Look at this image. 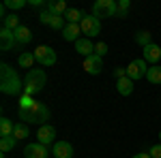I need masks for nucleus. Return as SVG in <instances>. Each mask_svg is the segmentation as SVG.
<instances>
[{"instance_id":"19","label":"nucleus","mask_w":161,"mask_h":158,"mask_svg":"<svg viewBox=\"0 0 161 158\" xmlns=\"http://www.w3.org/2000/svg\"><path fill=\"white\" fill-rule=\"evenodd\" d=\"M84 17L86 15H84V11H80V9H69V11L64 13V22L67 24H82Z\"/></svg>"},{"instance_id":"32","label":"nucleus","mask_w":161,"mask_h":158,"mask_svg":"<svg viewBox=\"0 0 161 158\" xmlns=\"http://www.w3.org/2000/svg\"><path fill=\"white\" fill-rule=\"evenodd\" d=\"M114 77H116V81H118V79H123V77H127V69L116 66V69H114Z\"/></svg>"},{"instance_id":"10","label":"nucleus","mask_w":161,"mask_h":158,"mask_svg":"<svg viewBox=\"0 0 161 158\" xmlns=\"http://www.w3.org/2000/svg\"><path fill=\"white\" fill-rule=\"evenodd\" d=\"M54 158H73V145L69 141H56L52 147Z\"/></svg>"},{"instance_id":"24","label":"nucleus","mask_w":161,"mask_h":158,"mask_svg":"<svg viewBox=\"0 0 161 158\" xmlns=\"http://www.w3.org/2000/svg\"><path fill=\"white\" fill-rule=\"evenodd\" d=\"M146 79H148L150 84H161V66H159V64H155V66H150V69H148Z\"/></svg>"},{"instance_id":"1","label":"nucleus","mask_w":161,"mask_h":158,"mask_svg":"<svg viewBox=\"0 0 161 158\" xmlns=\"http://www.w3.org/2000/svg\"><path fill=\"white\" fill-rule=\"evenodd\" d=\"M0 90L2 94H9V96H17L19 92H24V84L19 75L9 64H0Z\"/></svg>"},{"instance_id":"36","label":"nucleus","mask_w":161,"mask_h":158,"mask_svg":"<svg viewBox=\"0 0 161 158\" xmlns=\"http://www.w3.org/2000/svg\"><path fill=\"white\" fill-rule=\"evenodd\" d=\"M127 13H129V11H116V17H120V19H125V17H127Z\"/></svg>"},{"instance_id":"17","label":"nucleus","mask_w":161,"mask_h":158,"mask_svg":"<svg viewBox=\"0 0 161 158\" xmlns=\"http://www.w3.org/2000/svg\"><path fill=\"white\" fill-rule=\"evenodd\" d=\"M116 90H118V94H123V96H129V94L133 92V79H129V77H123V79H118V81H116Z\"/></svg>"},{"instance_id":"25","label":"nucleus","mask_w":161,"mask_h":158,"mask_svg":"<svg viewBox=\"0 0 161 158\" xmlns=\"http://www.w3.org/2000/svg\"><path fill=\"white\" fill-rule=\"evenodd\" d=\"M13 137H15L17 141H22V139L28 137V126H26L24 122H17V124H15V128H13Z\"/></svg>"},{"instance_id":"22","label":"nucleus","mask_w":161,"mask_h":158,"mask_svg":"<svg viewBox=\"0 0 161 158\" xmlns=\"http://www.w3.org/2000/svg\"><path fill=\"white\" fill-rule=\"evenodd\" d=\"M17 145V139L13 135H7V137H0V150L2 152H11L13 147Z\"/></svg>"},{"instance_id":"6","label":"nucleus","mask_w":161,"mask_h":158,"mask_svg":"<svg viewBox=\"0 0 161 158\" xmlns=\"http://www.w3.org/2000/svg\"><path fill=\"white\" fill-rule=\"evenodd\" d=\"M32 54H35V58H37V62L41 66H54L56 64V51L52 47H47V45H39Z\"/></svg>"},{"instance_id":"5","label":"nucleus","mask_w":161,"mask_h":158,"mask_svg":"<svg viewBox=\"0 0 161 158\" xmlns=\"http://www.w3.org/2000/svg\"><path fill=\"white\" fill-rule=\"evenodd\" d=\"M146 73H148V62L144 60V58L131 60V62H129V66H127V77L133 79V81L142 79V77H146Z\"/></svg>"},{"instance_id":"11","label":"nucleus","mask_w":161,"mask_h":158,"mask_svg":"<svg viewBox=\"0 0 161 158\" xmlns=\"http://www.w3.org/2000/svg\"><path fill=\"white\" fill-rule=\"evenodd\" d=\"M24 156L26 158H47V147L41 145V143H30L24 147Z\"/></svg>"},{"instance_id":"28","label":"nucleus","mask_w":161,"mask_h":158,"mask_svg":"<svg viewBox=\"0 0 161 158\" xmlns=\"http://www.w3.org/2000/svg\"><path fill=\"white\" fill-rule=\"evenodd\" d=\"M4 7L11 9V11H19V9H24V7H26V0H7Z\"/></svg>"},{"instance_id":"27","label":"nucleus","mask_w":161,"mask_h":158,"mask_svg":"<svg viewBox=\"0 0 161 158\" xmlns=\"http://www.w3.org/2000/svg\"><path fill=\"white\" fill-rule=\"evenodd\" d=\"M64 15H54V19H52V24H50V28H54V30H64Z\"/></svg>"},{"instance_id":"29","label":"nucleus","mask_w":161,"mask_h":158,"mask_svg":"<svg viewBox=\"0 0 161 158\" xmlns=\"http://www.w3.org/2000/svg\"><path fill=\"white\" fill-rule=\"evenodd\" d=\"M37 105V100H32V96H22L19 98V109H30V107H35Z\"/></svg>"},{"instance_id":"31","label":"nucleus","mask_w":161,"mask_h":158,"mask_svg":"<svg viewBox=\"0 0 161 158\" xmlns=\"http://www.w3.org/2000/svg\"><path fill=\"white\" fill-rule=\"evenodd\" d=\"M95 54H97V56H99V58H103V56H105V54H108V45H105V43H103V41H99V43H97V45H95Z\"/></svg>"},{"instance_id":"8","label":"nucleus","mask_w":161,"mask_h":158,"mask_svg":"<svg viewBox=\"0 0 161 158\" xmlns=\"http://www.w3.org/2000/svg\"><path fill=\"white\" fill-rule=\"evenodd\" d=\"M37 141L41 145H50V143H56V128L50 126V124H43V126H39L37 130Z\"/></svg>"},{"instance_id":"35","label":"nucleus","mask_w":161,"mask_h":158,"mask_svg":"<svg viewBox=\"0 0 161 158\" xmlns=\"http://www.w3.org/2000/svg\"><path fill=\"white\" fill-rule=\"evenodd\" d=\"M133 158H150V154L148 152H140V154H136Z\"/></svg>"},{"instance_id":"4","label":"nucleus","mask_w":161,"mask_h":158,"mask_svg":"<svg viewBox=\"0 0 161 158\" xmlns=\"http://www.w3.org/2000/svg\"><path fill=\"white\" fill-rule=\"evenodd\" d=\"M118 11V2L114 0H97L92 4V15L97 19H103V17H114Z\"/></svg>"},{"instance_id":"34","label":"nucleus","mask_w":161,"mask_h":158,"mask_svg":"<svg viewBox=\"0 0 161 158\" xmlns=\"http://www.w3.org/2000/svg\"><path fill=\"white\" fill-rule=\"evenodd\" d=\"M129 7H131L129 0H118V11H129Z\"/></svg>"},{"instance_id":"23","label":"nucleus","mask_w":161,"mask_h":158,"mask_svg":"<svg viewBox=\"0 0 161 158\" xmlns=\"http://www.w3.org/2000/svg\"><path fill=\"white\" fill-rule=\"evenodd\" d=\"M136 43H137V45H142V49H144L146 45L153 43V34H150L148 30H140V32L136 34Z\"/></svg>"},{"instance_id":"3","label":"nucleus","mask_w":161,"mask_h":158,"mask_svg":"<svg viewBox=\"0 0 161 158\" xmlns=\"http://www.w3.org/2000/svg\"><path fill=\"white\" fill-rule=\"evenodd\" d=\"M45 81H47V75H45L43 69H30L28 75H26V81H24V94L26 96L39 94L43 90Z\"/></svg>"},{"instance_id":"33","label":"nucleus","mask_w":161,"mask_h":158,"mask_svg":"<svg viewBox=\"0 0 161 158\" xmlns=\"http://www.w3.org/2000/svg\"><path fill=\"white\" fill-rule=\"evenodd\" d=\"M148 154H150V158H161V143L159 145H153Z\"/></svg>"},{"instance_id":"18","label":"nucleus","mask_w":161,"mask_h":158,"mask_svg":"<svg viewBox=\"0 0 161 158\" xmlns=\"http://www.w3.org/2000/svg\"><path fill=\"white\" fill-rule=\"evenodd\" d=\"M47 11L54 13V15H64V13L69 11V7H67L64 0H50L47 2Z\"/></svg>"},{"instance_id":"16","label":"nucleus","mask_w":161,"mask_h":158,"mask_svg":"<svg viewBox=\"0 0 161 158\" xmlns=\"http://www.w3.org/2000/svg\"><path fill=\"white\" fill-rule=\"evenodd\" d=\"M13 34H15V43H17V45H26V43H30V38H32L30 28H26V26H19Z\"/></svg>"},{"instance_id":"13","label":"nucleus","mask_w":161,"mask_h":158,"mask_svg":"<svg viewBox=\"0 0 161 158\" xmlns=\"http://www.w3.org/2000/svg\"><path fill=\"white\" fill-rule=\"evenodd\" d=\"M15 45H17V43H15V34H13L11 30L2 28V30H0V49H2V51H9V49H13Z\"/></svg>"},{"instance_id":"15","label":"nucleus","mask_w":161,"mask_h":158,"mask_svg":"<svg viewBox=\"0 0 161 158\" xmlns=\"http://www.w3.org/2000/svg\"><path fill=\"white\" fill-rule=\"evenodd\" d=\"M80 32H82V26L80 24H67L64 26V30H62V38L64 41H77L80 38Z\"/></svg>"},{"instance_id":"37","label":"nucleus","mask_w":161,"mask_h":158,"mask_svg":"<svg viewBox=\"0 0 161 158\" xmlns=\"http://www.w3.org/2000/svg\"><path fill=\"white\" fill-rule=\"evenodd\" d=\"M159 141H161V130H159Z\"/></svg>"},{"instance_id":"7","label":"nucleus","mask_w":161,"mask_h":158,"mask_svg":"<svg viewBox=\"0 0 161 158\" xmlns=\"http://www.w3.org/2000/svg\"><path fill=\"white\" fill-rule=\"evenodd\" d=\"M80 26H82V32H84L86 37H97L101 32V19H97L95 15H86Z\"/></svg>"},{"instance_id":"20","label":"nucleus","mask_w":161,"mask_h":158,"mask_svg":"<svg viewBox=\"0 0 161 158\" xmlns=\"http://www.w3.org/2000/svg\"><path fill=\"white\" fill-rule=\"evenodd\" d=\"M37 62V58H35V54H30V51H22L19 54V58H17V64L22 66V69H32V64Z\"/></svg>"},{"instance_id":"21","label":"nucleus","mask_w":161,"mask_h":158,"mask_svg":"<svg viewBox=\"0 0 161 158\" xmlns=\"http://www.w3.org/2000/svg\"><path fill=\"white\" fill-rule=\"evenodd\" d=\"M19 17L15 15V13H11V15H7L4 19H2V28H7V30H11V32H15L17 28H19Z\"/></svg>"},{"instance_id":"26","label":"nucleus","mask_w":161,"mask_h":158,"mask_svg":"<svg viewBox=\"0 0 161 158\" xmlns=\"http://www.w3.org/2000/svg\"><path fill=\"white\" fill-rule=\"evenodd\" d=\"M13 128H15V124H13L9 118H2V120H0V137L13 135Z\"/></svg>"},{"instance_id":"2","label":"nucleus","mask_w":161,"mask_h":158,"mask_svg":"<svg viewBox=\"0 0 161 158\" xmlns=\"http://www.w3.org/2000/svg\"><path fill=\"white\" fill-rule=\"evenodd\" d=\"M17 115H19V120L24 122V124H39V126H43V124H47V120H50V109H47V105L37 103L30 109H19Z\"/></svg>"},{"instance_id":"14","label":"nucleus","mask_w":161,"mask_h":158,"mask_svg":"<svg viewBox=\"0 0 161 158\" xmlns=\"http://www.w3.org/2000/svg\"><path fill=\"white\" fill-rule=\"evenodd\" d=\"M75 51L82 54L84 58H88V56L95 54V45L90 43V38H77V41H75Z\"/></svg>"},{"instance_id":"12","label":"nucleus","mask_w":161,"mask_h":158,"mask_svg":"<svg viewBox=\"0 0 161 158\" xmlns=\"http://www.w3.org/2000/svg\"><path fill=\"white\" fill-rule=\"evenodd\" d=\"M144 60L150 62L153 66L161 60V47L157 45V43H150V45H146V47H144Z\"/></svg>"},{"instance_id":"30","label":"nucleus","mask_w":161,"mask_h":158,"mask_svg":"<svg viewBox=\"0 0 161 158\" xmlns=\"http://www.w3.org/2000/svg\"><path fill=\"white\" fill-rule=\"evenodd\" d=\"M52 19H54V13H50L47 9H45V11L39 15V22H41V24H45V26H50V24H52Z\"/></svg>"},{"instance_id":"9","label":"nucleus","mask_w":161,"mask_h":158,"mask_svg":"<svg viewBox=\"0 0 161 158\" xmlns=\"http://www.w3.org/2000/svg\"><path fill=\"white\" fill-rule=\"evenodd\" d=\"M84 71H86L88 75H99L101 71H103V60H101L97 54L84 58Z\"/></svg>"}]
</instances>
